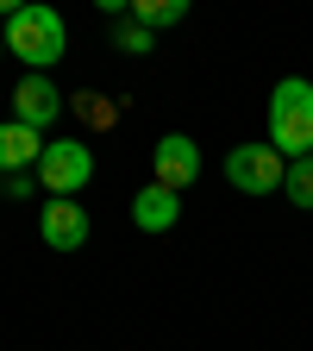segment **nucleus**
<instances>
[{
  "instance_id": "ddd939ff",
  "label": "nucleus",
  "mask_w": 313,
  "mask_h": 351,
  "mask_svg": "<svg viewBox=\"0 0 313 351\" xmlns=\"http://www.w3.org/2000/svg\"><path fill=\"white\" fill-rule=\"evenodd\" d=\"M282 195H288L295 207H307V213H313V157H295V163H288V182H282Z\"/></svg>"
},
{
  "instance_id": "423d86ee",
  "label": "nucleus",
  "mask_w": 313,
  "mask_h": 351,
  "mask_svg": "<svg viewBox=\"0 0 313 351\" xmlns=\"http://www.w3.org/2000/svg\"><path fill=\"white\" fill-rule=\"evenodd\" d=\"M63 107H69V95H63L51 75H19V88H13V119H19V125L44 132V125L63 119Z\"/></svg>"
},
{
  "instance_id": "39448f33",
  "label": "nucleus",
  "mask_w": 313,
  "mask_h": 351,
  "mask_svg": "<svg viewBox=\"0 0 313 351\" xmlns=\"http://www.w3.org/2000/svg\"><path fill=\"white\" fill-rule=\"evenodd\" d=\"M151 169H157V189L182 195V189H195V176H201V145L188 138V132H163V138L151 145Z\"/></svg>"
},
{
  "instance_id": "4468645a",
  "label": "nucleus",
  "mask_w": 313,
  "mask_h": 351,
  "mask_svg": "<svg viewBox=\"0 0 313 351\" xmlns=\"http://www.w3.org/2000/svg\"><path fill=\"white\" fill-rule=\"evenodd\" d=\"M38 189V169H13V176H0V195H7V201H25Z\"/></svg>"
},
{
  "instance_id": "f03ea898",
  "label": "nucleus",
  "mask_w": 313,
  "mask_h": 351,
  "mask_svg": "<svg viewBox=\"0 0 313 351\" xmlns=\"http://www.w3.org/2000/svg\"><path fill=\"white\" fill-rule=\"evenodd\" d=\"M270 145L288 163L313 157V82H301V75L276 82V95H270Z\"/></svg>"
},
{
  "instance_id": "0eeeda50",
  "label": "nucleus",
  "mask_w": 313,
  "mask_h": 351,
  "mask_svg": "<svg viewBox=\"0 0 313 351\" xmlns=\"http://www.w3.org/2000/svg\"><path fill=\"white\" fill-rule=\"evenodd\" d=\"M88 232H95V219H88L82 201H44V213H38V239L51 245V251H82Z\"/></svg>"
},
{
  "instance_id": "f257e3e1",
  "label": "nucleus",
  "mask_w": 313,
  "mask_h": 351,
  "mask_svg": "<svg viewBox=\"0 0 313 351\" xmlns=\"http://www.w3.org/2000/svg\"><path fill=\"white\" fill-rule=\"evenodd\" d=\"M0 44L25 63V75H51V63H63V51H69V25H63L57 7L32 0V7H13V13H7Z\"/></svg>"
},
{
  "instance_id": "6e6552de",
  "label": "nucleus",
  "mask_w": 313,
  "mask_h": 351,
  "mask_svg": "<svg viewBox=\"0 0 313 351\" xmlns=\"http://www.w3.org/2000/svg\"><path fill=\"white\" fill-rule=\"evenodd\" d=\"M175 219H182V195H169L157 182L132 195V226H138V232H169Z\"/></svg>"
},
{
  "instance_id": "9b49d317",
  "label": "nucleus",
  "mask_w": 313,
  "mask_h": 351,
  "mask_svg": "<svg viewBox=\"0 0 313 351\" xmlns=\"http://www.w3.org/2000/svg\"><path fill=\"white\" fill-rule=\"evenodd\" d=\"M125 13L138 19L145 32H169V25H182V19H188V0H132Z\"/></svg>"
},
{
  "instance_id": "2eb2a0df",
  "label": "nucleus",
  "mask_w": 313,
  "mask_h": 351,
  "mask_svg": "<svg viewBox=\"0 0 313 351\" xmlns=\"http://www.w3.org/2000/svg\"><path fill=\"white\" fill-rule=\"evenodd\" d=\"M0 51H7V44H0Z\"/></svg>"
},
{
  "instance_id": "1a4fd4ad",
  "label": "nucleus",
  "mask_w": 313,
  "mask_h": 351,
  "mask_svg": "<svg viewBox=\"0 0 313 351\" xmlns=\"http://www.w3.org/2000/svg\"><path fill=\"white\" fill-rule=\"evenodd\" d=\"M38 157H44V132H32V125H19V119L0 125V176L38 169Z\"/></svg>"
},
{
  "instance_id": "7ed1b4c3",
  "label": "nucleus",
  "mask_w": 313,
  "mask_h": 351,
  "mask_svg": "<svg viewBox=\"0 0 313 351\" xmlns=\"http://www.w3.org/2000/svg\"><path fill=\"white\" fill-rule=\"evenodd\" d=\"M38 182L51 189V201H75L88 182H95V151H88L82 138H44Z\"/></svg>"
},
{
  "instance_id": "20e7f679",
  "label": "nucleus",
  "mask_w": 313,
  "mask_h": 351,
  "mask_svg": "<svg viewBox=\"0 0 313 351\" xmlns=\"http://www.w3.org/2000/svg\"><path fill=\"white\" fill-rule=\"evenodd\" d=\"M226 182L238 195H276L288 182V157L276 145H232L226 151Z\"/></svg>"
},
{
  "instance_id": "9d476101",
  "label": "nucleus",
  "mask_w": 313,
  "mask_h": 351,
  "mask_svg": "<svg viewBox=\"0 0 313 351\" xmlns=\"http://www.w3.org/2000/svg\"><path fill=\"white\" fill-rule=\"evenodd\" d=\"M69 113H75L88 132H113V125H119V101H113V95H95V88L69 95Z\"/></svg>"
},
{
  "instance_id": "f8f14e48",
  "label": "nucleus",
  "mask_w": 313,
  "mask_h": 351,
  "mask_svg": "<svg viewBox=\"0 0 313 351\" xmlns=\"http://www.w3.org/2000/svg\"><path fill=\"white\" fill-rule=\"evenodd\" d=\"M113 51H125V57H151V51H157V32H145L132 13H119V19H113Z\"/></svg>"
}]
</instances>
